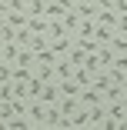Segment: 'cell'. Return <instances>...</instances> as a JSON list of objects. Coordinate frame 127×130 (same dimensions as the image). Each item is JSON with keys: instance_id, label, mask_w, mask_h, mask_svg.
I'll return each mask as SVG.
<instances>
[{"instance_id": "cell-21", "label": "cell", "mask_w": 127, "mask_h": 130, "mask_svg": "<svg viewBox=\"0 0 127 130\" xmlns=\"http://www.w3.org/2000/svg\"><path fill=\"white\" fill-rule=\"evenodd\" d=\"M60 23H64V30H70V34H74V30H77V23H80V17L74 13V10H67V13L60 17Z\"/></svg>"}, {"instance_id": "cell-27", "label": "cell", "mask_w": 127, "mask_h": 130, "mask_svg": "<svg viewBox=\"0 0 127 130\" xmlns=\"http://www.w3.org/2000/svg\"><path fill=\"white\" fill-rule=\"evenodd\" d=\"M114 30H117V34H127V13H117V20H114Z\"/></svg>"}, {"instance_id": "cell-23", "label": "cell", "mask_w": 127, "mask_h": 130, "mask_svg": "<svg viewBox=\"0 0 127 130\" xmlns=\"http://www.w3.org/2000/svg\"><path fill=\"white\" fill-rule=\"evenodd\" d=\"M64 34H70V30H64V23H60V20H50L47 37H50V40H57V37H64Z\"/></svg>"}, {"instance_id": "cell-34", "label": "cell", "mask_w": 127, "mask_h": 130, "mask_svg": "<svg viewBox=\"0 0 127 130\" xmlns=\"http://www.w3.org/2000/svg\"><path fill=\"white\" fill-rule=\"evenodd\" d=\"M0 47H4V34H0Z\"/></svg>"}, {"instance_id": "cell-30", "label": "cell", "mask_w": 127, "mask_h": 130, "mask_svg": "<svg viewBox=\"0 0 127 130\" xmlns=\"http://www.w3.org/2000/svg\"><path fill=\"white\" fill-rule=\"evenodd\" d=\"M114 10L117 13H127V0H114Z\"/></svg>"}, {"instance_id": "cell-25", "label": "cell", "mask_w": 127, "mask_h": 130, "mask_svg": "<svg viewBox=\"0 0 127 130\" xmlns=\"http://www.w3.org/2000/svg\"><path fill=\"white\" fill-rule=\"evenodd\" d=\"M117 20V10H97V23H107V27H114Z\"/></svg>"}, {"instance_id": "cell-32", "label": "cell", "mask_w": 127, "mask_h": 130, "mask_svg": "<svg viewBox=\"0 0 127 130\" xmlns=\"http://www.w3.org/2000/svg\"><path fill=\"white\" fill-rule=\"evenodd\" d=\"M60 4H64V7H67V10H74V0H60Z\"/></svg>"}, {"instance_id": "cell-18", "label": "cell", "mask_w": 127, "mask_h": 130, "mask_svg": "<svg viewBox=\"0 0 127 130\" xmlns=\"http://www.w3.org/2000/svg\"><path fill=\"white\" fill-rule=\"evenodd\" d=\"M17 54H20V43H17V40H4V60H7V63H13V60H17Z\"/></svg>"}, {"instance_id": "cell-26", "label": "cell", "mask_w": 127, "mask_h": 130, "mask_svg": "<svg viewBox=\"0 0 127 130\" xmlns=\"http://www.w3.org/2000/svg\"><path fill=\"white\" fill-rule=\"evenodd\" d=\"M40 80H57V73H54V67H44V63H37V70H34Z\"/></svg>"}, {"instance_id": "cell-29", "label": "cell", "mask_w": 127, "mask_h": 130, "mask_svg": "<svg viewBox=\"0 0 127 130\" xmlns=\"http://www.w3.org/2000/svg\"><path fill=\"white\" fill-rule=\"evenodd\" d=\"M94 4H97L100 10H114V0H94Z\"/></svg>"}, {"instance_id": "cell-17", "label": "cell", "mask_w": 127, "mask_h": 130, "mask_svg": "<svg viewBox=\"0 0 127 130\" xmlns=\"http://www.w3.org/2000/svg\"><path fill=\"white\" fill-rule=\"evenodd\" d=\"M70 123H74V127H90V120H87V107H84V103L70 113Z\"/></svg>"}, {"instance_id": "cell-28", "label": "cell", "mask_w": 127, "mask_h": 130, "mask_svg": "<svg viewBox=\"0 0 127 130\" xmlns=\"http://www.w3.org/2000/svg\"><path fill=\"white\" fill-rule=\"evenodd\" d=\"M7 7H10V10H20V13H27V0H7Z\"/></svg>"}, {"instance_id": "cell-14", "label": "cell", "mask_w": 127, "mask_h": 130, "mask_svg": "<svg viewBox=\"0 0 127 130\" xmlns=\"http://www.w3.org/2000/svg\"><path fill=\"white\" fill-rule=\"evenodd\" d=\"M54 73H57V80H67V77H74V67L67 63V57H57V63H54Z\"/></svg>"}, {"instance_id": "cell-24", "label": "cell", "mask_w": 127, "mask_h": 130, "mask_svg": "<svg viewBox=\"0 0 127 130\" xmlns=\"http://www.w3.org/2000/svg\"><path fill=\"white\" fill-rule=\"evenodd\" d=\"M4 127H7V130H27V127H30V120H27V117H10Z\"/></svg>"}, {"instance_id": "cell-15", "label": "cell", "mask_w": 127, "mask_h": 130, "mask_svg": "<svg viewBox=\"0 0 127 130\" xmlns=\"http://www.w3.org/2000/svg\"><path fill=\"white\" fill-rule=\"evenodd\" d=\"M27 27L34 30V34H47V27H50V20L40 13V17H27Z\"/></svg>"}, {"instance_id": "cell-13", "label": "cell", "mask_w": 127, "mask_h": 130, "mask_svg": "<svg viewBox=\"0 0 127 130\" xmlns=\"http://www.w3.org/2000/svg\"><path fill=\"white\" fill-rule=\"evenodd\" d=\"M57 87H60V97H77V93H80V84L74 80V77H67V80H57Z\"/></svg>"}, {"instance_id": "cell-6", "label": "cell", "mask_w": 127, "mask_h": 130, "mask_svg": "<svg viewBox=\"0 0 127 130\" xmlns=\"http://www.w3.org/2000/svg\"><path fill=\"white\" fill-rule=\"evenodd\" d=\"M77 100L84 103V107H94V103H100V100H104V93H100V90H94V87H80Z\"/></svg>"}, {"instance_id": "cell-2", "label": "cell", "mask_w": 127, "mask_h": 130, "mask_svg": "<svg viewBox=\"0 0 127 130\" xmlns=\"http://www.w3.org/2000/svg\"><path fill=\"white\" fill-rule=\"evenodd\" d=\"M97 4H94V0H74V13H77L80 20H97Z\"/></svg>"}, {"instance_id": "cell-8", "label": "cell", "mask_w": 127, "mask_h": 130, "mask_svg": "<svg viewBox=\"0 0 127 130\" xmlns=\"http://www.w3.org/2000/svg\"><path fill=\"white\" fill-rule=\"evenodd\" d=\"M87 120H90V127H100L107 120V110H104V100L100 103H94V107H87Z\"/></svg>"}, {"instance_id": "cell-5", "label": "cell", "mask_w": 127, "mask_h": 130, "mask_svg": "<svg viewBox=\"0 0 127 130\" xmlns=\"http://www.w3.org/2000/svg\"><path fill=\"white\" fill-rule=\"evenodd\" d=\"M94 57H97V63H100V70H107V67L114 63V47H110V43H100V47L94 50Z\"/></svg>"}, {"instance_id": "cell-7", "label": "cell", "mask_w": 127, "mask_h": 130, "mask_svg": "<svg viewBox=\"0 0 127 130\" xmlns=\"http://www.w3.org/2000/svg\"><path fill=\"white\" fill-rule=\"evenodd\" d=\"M64 57H67V63H70V67H80V63L87 60V50H84L80 43H70V50H67Z\"/></svg>"}, {"instance_id": "cell-31", "label": "cell", "mask_w": 127, "mask_h": 130, "mask_svg": "<svg viewBox=\"0 0 127 130\" xmlns=\"http://www.w3.org/2000/svg\"><path fill=\"white\" fill-rule=\"evenodd\" d=\"M120 100H124V107H127V84L120 87Z\"/></svg>"}, {"instance_id": "cell-10", "label": "cell", "mask_w": 127, "mask_h": 130, "mask_svg": "<svg viewBox=\"0 0 127 130\" xmlns=\"http://www.w3.org/2000/svg\"><path fill=\"white\" fill-rule=\"evenodd\" d=\"M94 73H97V70H90V67H84V63H80V67H74V80H77L80 87H90Z\"/></svg>"}, {"instance_id": "cell-35", "label": "cell", "mask_w": 127, "mask_h": 130, "mask_svg": "<svg viewBox=\"0 0 127 130\" xmlns=\"http://www.w3.org/2000/svg\"><path fill=\"white\" fill-rule=\"evenodd\" d=\"M0 127H4V120H0Z\"/></svg>"}, {"instance_id": "cell-16", "label": "cell", "mask_w": 127, "mask_h": 130, "mask_svg": "<svg viewBox=\"0 0 127 130\" xmlns=\"http://www.w3.org/2000/svg\"><path fill=\"white\" fill-rule=\"evenodd\" d=\"M57 107H60V113H67V117H70L74 110L80 107V100H77V97H60V100H57Z\"/></svg>"}, {"instance_id": "cell-4", "label": "cell", "mask_w": 127, "mask_h": 130, "mask_svg": "<svg viewBox=\"0 0 127 130\" xmlns=\"http://www.w3.org/2000/svg\"><path fill=\"white\" fill-rule=\"evenodd\" d=\"M104 110H107V117H110V120H117V123H124V117H127L124 100H104ZM124 130H127V123H124Z\"/></svg>"}, {"instance_id": "cell-3", "label": "cell", "mask_w": 127, "mask_h": 130, "mask_svg": "<svg viewBox=\"0 0 127 130\" xmlns=\"http://www.w3.org/2000/svg\"><path fill=\"white\" fill-rule=\"evenodd\" d=\"M37 97H40L44 103H57V100H60V87H57V80H44L40 90H37Z\"/></svg>"}, {"instance_id": "cell-36", "label": "cell", "mask_w": 127, "mask_h": 130, "mask_svg": "<svg viewBox=\"0 0 127 130\" xmlns=\"http://www.w3.org/2000/svg\"><path fill=\"white\" fill-rule=\"evenodd\" d=\"M124 123H127V117H124Z\"/></svg>"}, {"instance_id": "cell-1", "label": "cell", "mask_w": 127, "mask_h": 130, "mask_svg": "<svg viewBox=\"0 0 127 130\" xmlns=\"http://www.w3.org/2000/svg\"><path fill=\"white\" fill-rule=\"evenodd\" d=\"M27 120H30V127H44L47 123V103L40 97H27Z\"/></svg>"}, {"instance_id": "cell-11", "label": "cell", "mask_w": 127, "mask_h": 130, "mask_svg": "<svg viewBox=\"0 0 127 130\" xmlns=\"http://www.w3.org/2000/svg\"><path fill=\"white\" fill-rule=\"evenodd\" d=\"M64 13H67V7L60 4V0H47V10H44V17H47V20H60Z\"/></svg>"}, {"instance_id": "cell-19", "label": "cell", "mask_w": 127, "mask_h": 130, "mask_svg": "<svg viewBox=\"0 0 127 130\" xmlns=\"http://www.w3.org/2000/svg\"><path fill=\"white\" fill-rule=\"evenodd\" d=\"M37 63H44V67H54L57 63V54L50 47H44V50H37Z\"/></svg>"}, {"instance_id": "cell-20", "label": "cell", "mask_w": 127, "mask_h": 130, "mask_svg": "<svg viewBox=\"0 0 127 130\" xmlns=\"http://www.w3.org/2000/svg\"><path fill=\"white\" fill-rule=\"evenodd\" d=\"M110 47H114V54H127V34H117V30H114Z\"/></svg>"}, {"instance_id": "cell-33", "label": "cell", "mask_w": 127, "mask_h": 130, "mask_svg": "<svg viewBox=\"0 0 127 130\" xmlns=\"http://www.w3.org/2000/svg\"><path fill=\"white\" fill-rule=\"evenodd\" d=\"M0 63H4V47H0Z\"/></svg>"}, {"instance_id": "cell-22", "label": "cell", "mask_w": 127, "mask_h": 130, "mask_svg": "<svg viewBox=\"0 0 127 130\" xmlns=\"http://www.w3.org/2000/svg\"><path fill=\"white\" fill-rule=\"evenodd\" d=\"M47 10V0H27V17H40Z\"/></svg>"}, {"instance_id": "cell-9", "label": "cell", "mask_w": 127, "mask_h": 130, "mask_svg": "<svg viewBox=\"0 0 127 130\" xmlns=\"http://www.w3.org/2000/svg\"><path fill=\"white\" fill-rule=\"evenodd\" d=\"M70 43H74V34H64V37H57V40H50V50H54L57 57H64L67 50H70Z\"/></svg>"}, {"instance_id": "cell-12", "label": "cell", "mask_w": 127, "mask_h": 130, "mask_svg": "<svg viewBox=\"0 0 127 130\" xmlns=\"http://www.w3.org/2000/svg\"><path fill=\"white\" fill-rule=\"evenodd\" d=\"M110 37H114V27H107V23H97L94 27V43L100 47V43H110Z\"/></svg>"}]
</instances>
